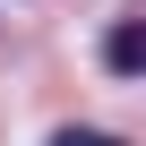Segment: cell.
Instances as JSON below:
<instances>
[{"instance_id":"1","label":"cell","mask_w":146,"mask_h":146,"mask_svg":"<svg viewBox=\"0 0 146 146\" xmlns=\"http://www.w3.org/2000/svg\"><path fill=\"white\" fill-rule=\"evenodd\" d=\"M103 69H112V78H137V69H146V26H137V17L103 35Z\"/></svg>"},{"instance_id":"2","label":"cell","mask_w":146,"mask_h":146,"mask_svg":"<svg viewBox=\"0 0 146 146\" xmlns=\"http://www.w3.org/2000/svg\"><path fill=\"white\" fill-rule=\"evenodd\" d=\"M52 146H120V137H103V129H52Z\"/></svg>"}]
</instances>
